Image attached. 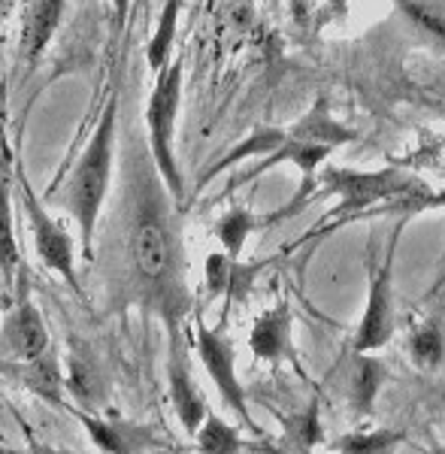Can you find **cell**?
<instances>
[{
    "mask_svg": "<svg viewBox=\"0 0 445 454\" xmlns=\"http://www.w3.org/2000/svg\"><path fill=\"white\" fill-rule=\"evenodd\" d=\"M130 197L125 224V297L143 309L160 315L170 333L191 309L185 285V252L167 192L149 152L130 158Z\"/></svg>",
    "mask_w": 445,
    "mask_h": 454,
    "instance_id": "cell-1",
    "label": "cell"
},
{
    "mask_svg": "<svg viewBox=\"0 0 445 454\" xmlns=\"http://www.w3.org/2000/svg\"><path fill=\"white\" fill-rule=\"evenodd\" d=\"M115 134H119V94L113 91L94 124L91 140L85 143V152L73 167L67 188H64V207L79 227V239H82L89 261L94 258V231H98V218L104 212L109 179H113Z\"/></svg>",
    "mask_w": 445,
    "mask_h": 454,
    "instance_id": "cell-2",
    "label": "cell"
},
{
    "mask_svg": "<svg viewBox=\"0 0 445 454\" xmlns=\"http://www.w3.org/2000/svg\"><path fill=\"white\" fill-rule=\"evenodd\" d=\"M318 182L327 194H340V207L327 215L346 218L355 212H367L385 200H394L400 194H412L427 188L421 176H412L406 167H385V170H348V167H324L318 170Z\"/></svg>",
    "mask_w": 445,
    "mask_h": 454,
    "instance_id": "cell-3",
    "label": "cell"
},
{
    "mask_svg": "<svg viewBox=\"0 0 445 454\" xmlns=\"http://www.w3.org/2000/svg\"><path fill=\"white\" fill-rule=\"evenodd\" d=\"M155 88H152L149 106H145V130H149V155L155 160L160 179L173 200L185 197L182 173L173 152V137H176V115L182 104V58H173L164 70L155 73Z\"/></svg>",
    "mask_w": 445,
    "mask_h": 454,
    "instance_id": "cell-4",
    "label": "cell"
},
{
    "mask_svg": "<svg viewBox=\"0 0 445 454\" xmlns=\"http://www.w3.org/2000/svg\"><path fill=\"white\" fill-rule=\"evenodd\" d=\"M0 340H4V346L10 348L12 357H19L21 364H27V367L36 372V385L40 387L55 391V387L61 385L58 361L52 355V340H49L43 312L36 309L25 294L19 297V303L12 306L10 315L4 318Z\"/></svg>",
    "mask_w": 445,
    "mask_h": 454,
    "instance_id": "cell-5",
    "label": "cell"
},
{
    "mask_svg": "<svg viewBox=\"0 0 445 454\" xmlns=\"http://www.w3.org/2000/svg\"><path fill=\"white\" fill-rule=\"evenodd\" d=\"M194 346H197V355H200L203 367L209 372V379H213V385L218 387V394H222L224 406H228L249 430H258L249 415L246 391L237 379V351H233V342L224 336V331H213V327H207L200 318H197Z\"/></svg>",
    "mask_w": 445,
    "mask_h": 454,
    "instance_id": "cell-6",
    "label": "cell"
},
{
    "mask_svg": "<svg viewBox=\"0 0 445 454\" xmlns=\"http://www.w3.org/2000/svg\"><path fill=\"white\" fill-rule=\"evenodd\" d=\"M21 197H25V212H27V222H31L34 246H36V254H40L43 267H49L52 273L61 276L73 291H79L76 248H73L70 233L64 231V224L58 222L55 215H49L46 207L36 200L27 185H21Z\"/></svg>",
    "mask_w": 445,
    "mask_h": 454,
    "instance_id": "cell-7",
    "label": "cell"
},
{
    "mask_svg": "<svg viewBox=\"0 0 445 454\" xmlns=\"http://www.w3.org/2000/svg\"><path fill=\"white\" fill-rule=\"evenodd\" d=\"M391 258L385 261V267H379L370 279V297L367 309H363L361 327L355 336V351H376L388 346L394 333V300H391Z\"/></svg>",
    "mask_w": 445,
    "mask_h": 454,
    "instance_id": "cell-8",
    "label": "cell"
},
{
    "mask_svg": "<svg viewBox=\"0 0 445 454\" xmlns=\"http://www.w3.org/2000/svg\"><path fill=\"white\" fill-rule=\"evenodd\" d=\"M167 382H170V400L176 409L182 427L188 436L197 434V427L207 419V400L197 391L191 370H188V357L179 348V333H173V351H170V364H167Z\"/></svg>",
    "mask_w": 445,
    "mask_h": 454,
    "instance_id": "cell-9",
    "label": "cell"
},
{
    "mask_svg": "<svg viewBox=\"0 0 445 454\" xmlns=\"http://www.w3.org/2000/svg\"><path fill=\"white\" fill-rule=\"evenodd\" d=\"M79 424L89 430L91 442L100 451L109 454H125V451H143L155 445V436L140 424H130L121 419H98L91 412H79Z\"/></svg>",
    "mask_w": 445,
    "mask_h": 454,
    "instance_id": "cell-10",
    "label": "cell"
},
{
    "mask_svg": "<svg viewBox=\"0 0 445 454\" xmlns=\"http://www.w3.org/2000/svg\"><path fill=\"white\" fill-rule=\"evenodd\" d=\"M249 346L252 355L261 361L279 364L282 357L291 355V309L288 303H279L273 309H267L254 321L252 333H249Z\"/></svg>",
    "mask_w": 445,
    "mask_h": 454,
    "instance_id": "cell-11",
    "label": "cell"
},
{
    "mask_svg": "<svg viewBox=\"0 0 445 454\" xmlns=\"http://www.w3.org/2000/svg\"><path fill=\"white\" fill-rule=\"evenodd\" d=\"M254 273L258 267H246L239 263V258H230L228 252H215L207 258V288L215 297H228L230 300H243L249 294Z\"/></svg>",
    "mask_w": 445,
    "mask_h": 454,
    "instance_id": "cell-12",
    "label": "cell"
},
{
    "mask_svg": "<svg viewBox=\"0 0 445 454\" xmlns=\"http://www.w3.org/2000/svg\"><path fill=\"white\" fill-rule=\"evenodd\" d=\"M288 134L297 137V140H309V143L331 145V149H337V145H346V143L355 140V130L333 119L331 109H327V100L324 98H318L316 104H312L309 113H306L303 119L288 130Z\"/></svg>",
    "mask_w": 445,
    "mask_h": 454,
    "instance_id": "cell-13",
    "label": "cell"
},
{
    "mask_svg": "<svg viewBox=\"0 0 445 454\" xmlns=\"http://www.w3.org/2000/svg\"><path fill=\"white\" fill-rule=\"evenodd\" d=\"M64 6H67V0H36L34 4L31 16H27V25H25V43H21V55L31 64L46 52V46L55 40V31L64 16Z\"/></svg>",
    "mask_w": 445,
    "mask_h": 454,
    "instance_id": "cell-14",
    "label": "cell"
},
{
    "mask_svg": "<svg viewBox=\"0 0 445 454\" xmlns=\"http://www.w3.org/2000/svg\"><path fill=\"white\" fill-rule=\"evenodd\" d=\"M288 140V130H279V128H258L254 134L249 137L246 143H239V145H233V149L228 152L224 158H218L213 167H207L200 176V185H207L209 179H215L218 173H224L228 167H233L237 160H243V158H252V155H269L273 149H279L282 143Z\"/></svg>",
    "mask_w": 445,
    "mask_h": 454,
    "instance_id": "cell-15",
    "label": "cell"
},
{
    "mask_svg": "<svg viewBox=\"0 0 445 454\" xmlns=\"http://www.w3.org/2000/svg\"><path fill=\"white\" fill-rule=\"evenodd\" d=\"M19 276V246H16V227H12V192L10 179L0 170V279L12 285Z\"/></svg>",
    "mask_w": 445,
    "mask_h": 454,
    "instance_id": "cell-16",
    "label": "cell"
},
{
    "mask_svg": "<svg viewBox=\"0 0 445 454\" xmlns=\"http://www.w3.org/2000/svg\"><path fill=\"white\" fill-rule=\"evenodd\" d=\"M179 10H182V0H167L164 10H160L158 27L149 40V49H145V61H149L152 73H160L170 64L173 40H176V25H179Z\"/></svg>",
    "mask_w": 445,
    "mask_h": 454,
    "instance_id": "cell-17",
    "label": "cell"
},
{
    "mask_svg": "<svg viewBox=\"0 0 445 454\" xmlns=\"http://www.w3.org/2000/svg\"><path fill=\"white\" fill-rule=\"evenodd\" d=\"M394 4L445 52V0H394Z\"/></svg>",
    "mask_w": 445,
    "mask_h": 454,
    "instance_id": "cell-18",
    "label": "cell"
},
{
    "mask_svg": "<svg viewBox=\"0 0 445 454\" xmlns=\"http://www.w3.org/2000/svg\"><path fill=\"white\" fill-rule=\"evenodd\" d=\"M385 382V367L373 357H367V351H357V364H355V379H352V403L357 412L367 415L376 403L379 387Z\"/></svg>",
    "mask_w": 445,
    "mask_h": 454,
    "instance_id": "cell-19",
    "label": "cell"
},
{
    "mask_svg": "<svg viewBox=\"0 0 445 454\" xmlns=\"http://www.w3.org/2000/svg\"><path fill=\"white\" fill-rule=\"evenodd\" d=\"M254 227H258V218H254L249 209L237 207V209L224 212V215L215 222V237L230 258H239L246 248V239H249V233Z\"/></svg>",
    "mask_w": 445,
    "mask_h": 454,
    "instance_id": "cell-20",
    "label": "cell"
},
{
    "mask_svg": "<svg viewBox=\"0 0 445 454\" xmlns=\"http://www.w3.org/2000/svg\"><path fill=\"white\" fill-rule=\"evenodd\" d=\"M197 449L207 451V454H233V451H243V439H239L237 427H230L224 419L218 415H209L203 419V424L197 427Z\"/></svg>",
    "mask_w": 445,
    "mask_h": 454,
    "instance_id": "cell-21",
    "label": "cell"
},
{
    "mask_svg": "<svg viewBox=\"0 0 445 454\" xmlns=\"http://www.w3.org/2000/svg\"><path fill=\"white\" fill-rule=\"evenodd\" d=\"M410 355L421 370H433L440 367L442 355H445V340L436 321H425L418 325L410 336Z\"/></svg>",
    "mask_w": 445,
    "mask_h": 454,
    "instance_id": "cell-22",
    "label": "cell"
},
{
    "mask_svg": "<svg viewBox=\"0 0 445 454\" xmlns=\"http://www.w3.org/2000/svg\"><path fill=\"white\" fill-rule=\"evenodd\" d=\"M324 439L321 434V419H318V403L312 400L309 409L303 415H294V419L285 421V449L288 451H309Z\"/></svg>",
    "mask_w": 445,
    "mask_h": 454,
    "instance_id": "cell-23",
    "label": "cell"
},
{
    "mask_svg": "<svg viewBox=\"0 0 445 454\" xmlns=\"http://www.w3.org/2000/svg\"><path fill=\"white\" fill-rule=\"evenodd\" d=\"M394 164L406 167V170L436 173L440 179H445V137H425L412 152H406V155L397 158Z\"/></svg>",
    "mask_w": 445,
    "mask_h": 454,
    "instance_id": "cell-24",
    "label": "cell"
},
{
    "mask_svg": "<svg viewBox=\"0 0 445 454\" xmlns=\"http://www.w3.org/2000/svg\"><path fill=\"white\" fill-rule=\"evenodd\" d=\"M400 442V434H352L340 436L331 445V451H346V454H382L391 451Z\"/></svg>",
    "mask_w": 445,
    "mask_h": 454,
    "instance_id": "cell-25",
    "label": "cell"
},
{
    "mask_svg": "<svg viewBox=\"0 0 445 454\" xmlns=\"http://www.w3.org/2000/svg\"><path fill=\"white\" fill-rule=\"evenodd\" d=\"M67 367H70V376H67L70 394L73 397H79L82 403H89V406H94V403H98V370L76 355H70Z\"/></svg>",
    "mask_w": 445,
    "mask_h": 454,
    "instance_id": "cell-26",
    "label": "cell"
},
{
    "mask_svg": "<svg viewBox=\"0 0 445 454\" xmlns=\"http://www.w3.org/2000/svg\"><path fill=\"white\" fill-rule=\"evenodd\" d=\"M113 10H115V21H119V27H125L128 19H130V0H113Z\"/></svg>",
    "mask_w": 445,
    "mask_h": 454,
    "instance_id": "cell-27",
    "label": "cell"
},
{
    "mask_svg": "<svg viewBox=\"0 0 445 454\" xmlns=\"http://www.w3.org/2000/svg\"><path fill=\"white\" fill-rule=\"evenodd\" d=\"M442 409H445V391H442Z\"/></svg>",
    "mask_w": 445,
    "mask_h": 454,
    "instance_id": "cell-28",
    "label": "cell"
}]
</instances>
